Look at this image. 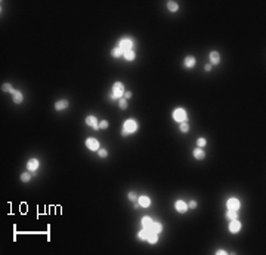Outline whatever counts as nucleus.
<instances>
[{"instance_id": "nucleus-1", "label": "nucleus", "mask_w": 266, "mask_h": 255, "mask_svg": "<svg viewBox=\"0 0 266 255\" xmlns=\"http://www.w3.org/2000/svg\"><path fill=\"white\" fill-rule=\"evenodd\" d=\"M136 131H138V123L133 120V119H129V120H126L124 125H123L121 135H123V137H127L129 134H133V132H136Z\"/></svg>"}, {"instance_id": "nucleus-2", "label": "nucleus", "mask_w": 266, "mask_h": 255, "mask_svg": "<svg viewBox=\"0 0 266 255\" xmlns=\"http://www.w3.org/2000/svg\"><path fill=\"white\" fill-rule=\"evenodd\" d=\"M124 86H123V83L121 82H115L114 85H112V91H111V95L109 97L112 98V100H121V97L124 95Z\"/></svg>"}, {"instance_id": "nucleus-3", "label": "nucleus", "mask_w": 266, "mask_h": 255, "mask_svg": "<svg viewBox=\"0 0 266 255\" xmlns=\"http://www.w3.org/2000/svg\"><path fill=\"white\" fill-rule=\"evenodd\" d=\"M186 111L184 108H176L173 111V119L177 122V123H182V122H186Z\"/></svg>"}, {"instance_id": "nucleus-4", "label": "nucleus", "mask_w": 266, "mask_h": 255, "mask_svg": "<svg viewBox=\"0 0 266 255\" xmlns=\"http://www.w3.org/2000/svg\"><path fill=\"white\" fill-rule=\"evenodd\" d=\"M86 147L92 151H96V150H99V142L95 138H89V139H86Z\"/></svg>"}, {"instance_id": "nucleus-5", "label": "nucleus", "mask_w": 266, "mask_h": 255, "mask_svg": "<svg viewBox=\"0 0 266 255\" xmlns=\"http://www.w3.org/2000/svg\"><path fill=\"white\" fill-rule=\"evenodd\" d=\"M175 208H176V211H177V212L185 214V212L188 211V205H186L184 200H177V202L175 203Z\"/></svg>"}, {"instance_id": "nucleus-6", "label": "nucleus", "mask_w": 266, "mask_h": 255, "mask_svg": "<svg viewBox=\"0 0 266 255\" xmlns=\"http://www.w3.org/2000/svg\"><path fill=\"white\" fill-rule=\"evenodd\" d=\"M132 45H133V42L130 40V39H124V40H121L120 42V49L123 51V52H126V51H130L132 49Z\"/></svg>"}, {"instance_id": "nucleus-7", "label": "nucleus", "mask_w": 266, "mask_h": 255, "mask_svg": "<svg viewBox=\"0 0 266 255\" xmlns=\"http://www.w3.org/2000/svg\"><path fill=\"white\" fill-rule=\"evenodd\" d=\"M241 230V222L238 219H232V222L229 224V231L231 233H238Z\"/></svg>"}, {"instance_id": "nucleus-8", "label": "nucleus", "mask_w": 266, "mask_h": 255, "mask_svg": "<svg viewBox=\"0 0 266 255\" xmlns=\"http://www.w3.org/2000/svg\"><path fill=\"white\" fill-rule=\"evenodd\" d=\"M240 206H241V205H240V200H237V199H234V197L228 200V209L238 211V209H240Z\"/></svg>"}, {"instance_id": "nucleus-9", "label": "nucleus", "mask_w": 266, "mask_h": 255, "mask_svg": "<svg viewBox=\"0 0 266 255\" xmlns=\"http://www.w3.org/2000/svg\"><path fill=\"white\" fill-rule=\"evenodd\" d=\"M146 240L149 242V243H157V240H158V234L155 233V231H152V230H149L148 229V237H146Z\"/></svg>"}, {"instance_id": "nucleus-10", "label": "nucleus", "mask_w": 266, "mask_h": 255, "mask_svg": "<svg viewBox=\"0 0 266 255\" xmlns=\"http://www.w3.org/2000/svg\"><path fill=\"white\" fill-rule=\"evenodd\" d=\"M86 123H87L90 128H93V129H99V125H98V120H96L95 116H89V117L86 119Z\"/></svg>"}, {"instance_id": "nucleus-11", "label": "nucleus", "mask_w": 266, "mask_h": 255, "mask_svg": "<svg viewBox=\"0 0 266 255\" xmlns=\"http://www.w3.org/2000/svg\"><path fill=\"white\" fill-rule=\"evenodd\" d=\"M27 166H28V169L31 172H34L36 169H39V160H37V159H31V160H28Z\"/></svg>"}, {"instance_id": "nucleus-12", "label": "nucleus", "mask_w": 266, "mask_h": 255, "mask_svg": "<svg viewBox=\"0 0 266 255\" xmlns=\"http://www.w3.org/2000/svg\"><path fill=\"white\" fill-rule=\"evenodd\" d=\"M12 97H13V102H15V104H21V102H22V100H24L22 93H21L19 91H13Z\"/></svg>"}, {"instance_id": "nucleus-13", "label": "nucleus", "mask_w": 266, "mask_h": 255, "mask_svg": "<svg viewBox=\"0 0 266 255\" xmlns=\"http://www.w3.org/2000/svg\"><path fill=\"white\" fill-rule=\"evenodd\" d=\"M194 157H195V159H198V160H201V159H204V157H206V153H204V150H203L201 147L195 148V150H194Z\"/></svg>"}, {"instance_id": "nucleus-14", "label": "nucleus", "mask_w": 266, "mask_h": 255, "mask_svg": "<svg viewBox=\"0 0 266 255\" xmlns=\"http://www.w3.org/2000/svg\"><path fill=\"white\" fill-rule=\"evenodd\" d=\"M210 61H211V64H219V62H220V55H219V52H216V51L210 52Z\"/></svg>"}, {"instance_id": "nucleus-15", "label": "nucleus", "mask_w": 266, "mask_h": 255, "mask_svg": "<svg viewBox=\"0 0 266 255\" xmlns=\"http://www.w3.org/2000/svg\"><path fill=\"white\" fill-rule=\"evenodd\" d=\"M149 230H152V231H155L157 234H160L161 230H163L161 222H154V221H152V224H151V227H149Z\"/></svg>"}, {"instance_id": "nucleus-16", "label": "nucleus", "mask_w": 266, "mask_h": 255, "mask_svg": "<svg viewBox=\"0 0 266 255\" xmlns=\"http://www.w3.org/2000/svg\"><path fill=\"white\" fill-rule=\"evenodd\" d=\"M138 200H139V205L143 206V208H148V206L151 205V200H149L148 196H142V197H139Z\"/></svg>"}, {"instance_id": "nucleus-17", "label": "nucleus", "mask_w": 266, "mask_h": 255, "mask_svg": "<svg viewBox=\"0 0 266 255\" xmlns=\"http://www.w3.org/2000/svg\"><path fill=\"white\" fill-rule=\"evenodd\" d=\"M195 65V58L194 56H186L185 58V67L186 68H192Z\"/></svg>"}, {"instance_id": "nucleus-18", "label": "nucleus", "mask_w": 266, "mask_h": 255, "mask_svg": "<svg viewBox=\"0 0 266 255\" xmlns=\"http://www.w3.org/2000/svg\"><path fill=\"white\" fill-rule=\"evenodd\" d=\"M141 222H142V227L143 229H149V227H151V224H152V219L149 218V217H143Z\"/></svg>"}, {"instance_id": "nucleus-19", "label": "nucleus", "mask_w": 266, "mask_h": 255, "mask_svg": "<svg viewBox=\"0 0 266 255\" xmlns=\"http://www.w3.org/2000/svg\"><path fill=\"white\" fill-rule=\"evenodd\" d=\"M66 107H68V101H66V100L58 101V102L55 104V108H56V110H64V108H66Z\"/></svg>"}, {"instance_id": "nucleus-20", "label": "nucleus", "mask_w": 266, "mask_h": 255, "mask_svg": "<svg viewBox=\"0 0 266 255\" xmlns=\"http://www.w3.org/2000/svg\"><path fill=\"white\" fill-rule=\"evenodd\" d=\"M111 55H112L114 58H120V56H123V55H124V52L120 49V47H114V49L111 51Z\"/></svg>"}, {"instance_id": "nucleus-21", "label": "nucleus", "mask_w": 266, "mask_h": 255, "mask_svg": "<svg viewBox=\"0 0 266 255\" xmlns=\"http://www.w3.org/2000/svg\"><path fill=\"white\" fill-rule=\"evenodd\" d=\"M226 218L228 219H237L238 218V214H237V211H232V209H228V212H226Z\"/></svg>"}, {"instance_id": "nucleus-22", "label": "nucleus", "mask_w": 266, "mask_h": 255, "mask_svg": "<svg viewBox=\"0 0 266 255\" xmlns=\"http://www.w3.org/2000/svg\"><path fill=\"white\" fill-rule=\"evenodd\" d=\"M123 56H124V58H126L127 61H133V59H135V56H136V55H135V52H133V51L130 49V51H126Z\"/></svg>"}, {"instance_id": "nucleus-23", "label": "nucleus", "mask_w": 266, "mask_h": 255, "mask_svg": "<svg viewBox=\"0 0 266 255\" xmlns=\"http://www.w3.org/2000/svg\"><path fill=\"white\" fill-rule=\"evenodd\" d=\"M167 9H169L170 12H176L179 8H177V3H176V2H167Z\"/></svg>"}, {"instance_id": "nucleus-24", "label": "nucleus", "mask_w": 266, "mask_h": 255, "mask_svg": "<svg viewBox=\"0 0 266 255\" xmlns=\"http://www.w3.org/2000/svg\"><path fill=\"white\" fill-rule=\"evenodd\" d=\"M31 180V173H28V172H24L22 175H21V181L22 183H28Z\"/></svg>"}, {"instance_id": "nucleus-25", "label": "nucleus", "mask_w": 266, "mask_h": 255, "mask_svg": "<svg viewBox=\"0 0 266 255\" xmlns=\"http://www.w3.org/2000/svg\"><path fill=\"white\" fill-rule=\"evenodd\" d=\"M146 237H148V229H143L142 231H139V239H141V240H146Z\"/></svg>"}, {"instance_id": "nucleus-26", "label": "nucleus", "mask_w": 266, "mask_h": 255, "mask_svg": "<svg viewBox=\"0 0 266 255\" xmlns=\"http://www.w3.org/2000/svg\"><path fill=\"white\" fill-rule=\"evenodd\" d=\"M2 91H3V92H10V93H13V89H12V86H10L9 83H5V85L2 86Z\"/></svg>"}, {"instance_id": "nucleus-27", "label": "nucleus", "mask_w": 266, "mask_h": 255, "mask_svg": "<svg viewBox=\"0 0 266 255\" xmlns=\"http://www.w3.org/2000/svg\"><path fill=\"white\" fill-rule=\"evenodd\" d=\"M118 105H120L121 110H126V108H127V100H126V98H121V100L118 101Z\"/></svg>"}, {"instance_id": "nucleus-28", "label": "nucleus", "mask_w": 266, "mask_h": 255, "mask_svg": "<svg viewBox=\"0 0 266 255\" xmlns=\"http://www.w3.org/2000/svg\"><path fill=\"white\" fill-rule=\"evenodd\" d=\"M180 131H182V132H188V131H189V125H188L186 122H182V123H180Z\"/></svg>"}, {"instance_id": "nucleus-29", "label": "nucleus", "mask_w": 266, "mask_h": 255, "mask_svg": "<svg viewBox=\"0 0 266 255\" xmlns=\"http://www.w3.org/2000/svg\"><path fill=\"white\" fill-rule=\"evenodd\" d=\"M197 144H198V147H204V146L207 144V141H206L204 138H198V141H197Z\"/></svg>"}, {"instance_id": "nucleus-30", "label": "nucleus", "mask_w": 266, "mask_h": 255, "mask_svg": "<svg viewBox=\"0 0 266 255\" xmlns=\"http://www.w3.org/2000/svg\"><path fill=\"white\" fill-rule=\"evenodd\" d=\"M108 128V122L107 120H102L101 123H99V129H107Z\"/></svg>"}, {"instance_id": "nucleus-31", "label": "nucleus", "mask_w": 266, "mask_h": 255, "mask_svg": "<svg viewBox=\"0 0 266 255\" xmlns=\"http://www.w3.org/2000/svg\"><path fill=\"white\" fill-rule=\"evenodd\" d=\"M98 153H99V156H101V157H107V154H108L105 148H99V150H98Z\"/></svg>"}, {"instance_id": "nucleus-32", "label": "nucleus", "mask_w": 266, "mask_h": 255, "mask_svg": "<svg viewBox=\"0 0 266 255\" xmlns=\"http://www.w3.org/2000/svg\"><path fill=\"white\" fill-rule=\"evenodd\" d=\"M129 200H132V202L138 200V199H136V194H135V193H132V191H130V193H129Z\"/></svg>"}, {"instance_id": "nucleus-33", "label": "nucleus", "mask_w": 266, "mask_h": 255, "mask_svg": "<svg viewBox=\"0 0 266 255\" xmlns=\"http://www.w3.org/2000/svg\"><path fill=\"white\" fill-rule=\"evenodd\" d=\"M189 208H192V209H194V208H197V202H195V200H191V203H189Z\"/></svg>"}, {"instance_id": "nucleus-34", "label": "nucleus", "mask_w": 266, "mask_h": 255, "mask_svg": "<svg viewBox=\"0 0 266 255\" xmlns=\"http://www.w3.org/2000/svg\"><path fill=\"white\" fill-rule=\"evenodd\" d=\"M216 254H218V255H225V254H226V251H223V249H219V251H216Z\"/></svg>"}, {"instance_id": "nucleus-35", "label": "nucleus", "mask_w": 266, "mask_h": 255, "mask_svg": "<svg viewBox=\"0 0 266 255\" xmlns=\"http://www.w3.org/2000/svg\"><path fill=\"white\" fill-rule=\"evenodd\" d=\"M132 97V92H124V98L127 100V98H130Z\"/></svg>"}, {"instance_id": "nucleus-36", "label": "nucleus", "mask_w": 266, "mask_h": 255, "mask_svg": "<svg viewBox=\"0 0 266 255\" xmlns=\"http://www.w3.org/2000/svg\"><path fill=\"white\" fill-rule=\"evenodd\" d=\"M204 68H206V71H210V70H211V65H210V64H209V65H206Z\"/></svg>"}]
</instances>
